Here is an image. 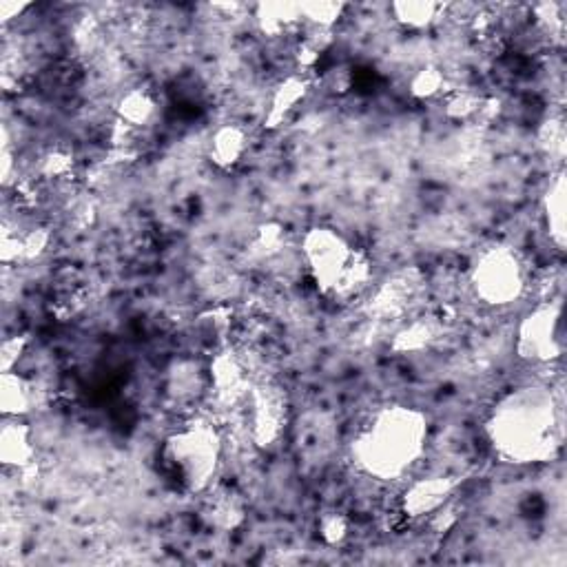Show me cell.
Masks as SVG:
<instances>
[{
	"label": "cell",
	"mask_w": 567,
	"mask_h": 567,
	"mask_svg": "<svg viewBox=\"0 0 567 567\" xmlns=\"http://www.w3.org/2000/svg\"><path fill=\"white\" fill-rule=\"evenodd\" d=\"M556 426L552 397L541 390H523L494 412L490 437L505 459L534 463L552 457Z\"/></svg>",
	"instance_id": "1"
},
{
	"label": "cell",
	"mask_w": 567,
	"mask_h": 567,
	"mask_svg": "<svg viewBox=\"0 0 567 567\" xmlns=\"http://www.w3.org/2000/svg\"><path fill=\"white\" fill-rule=\"evenodd\" d=\"M426 417L412 408H388L357 439V459L379 479H397L424 452Z\"/></svg>",
	"instance_id": "2"
},
{
	"label": "cell",
	"mask_w": 567,
	"mask_h": 567,
	"mask_svg": "<svg viewBox=\"0 0 567 567\" xmlns=\"http://www.w3.org/2000/svg\"><path fill=\"white\" fill-rule=\"evenodd\" d=\"M304 257L317 286L328 295H355L368 282L366 257L331 229H313L304 237Z\"/></svg>",
	"instance_id": "3"
},
{
	"label": "cell",
	"mask_w": 567,
	"mask_h": 567,
	"mask_svg": "<svg viewBox=\"0 0 567 567\" xmlns=\"http://www.w3.org/2000/svg\"><path fill=\"white\" fill-rule=\"evenodd\" d=\"M220 457V437L209 424H193L182 428L167 441L164 459L173 470L180 486L202 490L209 486Z\"/></svg>",
	"instance_id": "4"
},
{
	"label": "cell",
	"mask_w": 567,
	"mask_h": 567,
	"mask_svg": "<svg viewBox=\"0 0 567 567\" xmlns=\"http://www.w3.org/2000/svg\"><path fill=\"white\" fill-rule=\"evenodd\" d=\"M472 286L486 304L505 306L523 293V268L510 249L497 246L481 255L472 271Z\"/></svg>",
	"instance_id": "5"
},
{
	"label": "cell",
	"mask_w": 567,
	"mask_h": 567,
	"mask_svg": "<svg viewBox=\"0 0 567 567\" xmlns=\"http://www.w3.org/2000/svg\"><path fill=\"white\" fill-rule=\"evenodd\" d=\"M519 355L530 362H552L561 355V308L541 306L519 328Z\"/></svg>",
	"instance_id": "6"
},
{
	"label": "cell",
	"mask_w": 567,
	"mask_h": 567,
	"mask_svg": "<svg viewBox=\"0 0 567 567\" xmlns=\"http://www.w3.org/2000/svg\"><path fill=\"white\" fill-rule=\"evenodd\" d=\"M284 399L280 390L262 384L253 393V439L257 446L268 448L282 437L284 430Z\"/></svg>",
	"instance_id": "7"
},
{
	"label": "cell",
	"mask_w": 567,
	"mask_h": 567,
	"mask_svg": "<svg viewBox=\"0 0 567 567\" xmlns=\"http://www.w3.org/2000/svg\"><path fill=\"white\" fill-rule=\"evenodd\" d=\"M452 490H455V483L446 477L419 479L406 490L404 501H401V512L408 519L435 514L439 508H443Z\"/></svg>",
	"instance_id": "8"
},
{
	"label": "cell",
	"mask_w": 567,
	"mask_h": 567,
	"mask_svg": "<svg viewBox=\"0 0 567 567\" xmlns=\"http://www.w3.org/2000/svg\"><path fill=\"white\" fill-rule=\"evenodd\" d=\"M211 381L215 395L224 404H235L237 399L246 395L244 368L231 353H224L215 359V364L211 366Z\"/></svg>",
	"instance_id": "9"
},
{
	"label": "cell",
	"mask_w": 567,
	"mask_h": 567,
	"mask_svg": "<svg viewBox=\"0 0 567 567\" xmlns=\"http://www.w3.org/2000/svg\"><path fill=\"white\" fill-rule=\"evenodd\" d=\"M308 94V80L302 76H288L280 82V87L273 91L271 109L266 113V127H280L282 122L291 116L297 105Z\"/></svg>",
	"instance_id": "10"
},
{
	"label": "cell",
	"mask_w": 567,
	"mask_h": 567,
	"mask_svg": "<svg viewBox=\"0 0 567 567\" xmlns=\"http://www.w3.org/2000/svg\"><path fill=\"white\" fill-rule=\"evenodd\" d=\"M0 455H3L5 466H29L36 455L29 428L23 424H7L3 428V437H0Z\"/></svg>",
	"instance_id": "11"
},
{
	"label": "cell",
	"mask_w": 567,
	"mask_h": 567,
	"mask_svg": "<svg viewBox=\"0 0 567 567\" xmlns=\"http://www.w3.org/2000/svg\"><path fill=\"white\" fill-rule=\"evenodd\" d=\"M246 151V133L237 125H226L213 133L211 158L222 169H231L242 160Z\"/></svg>",
	"instance_id": "12"
},
{
	"label": "cell",
	"mask_w": 567,
	"mask_h": 567,
	"mask_svg": "<svg viewBox=\"0 0 567 567\" xmlns=\"http://www.w3.org/2000/svg\"><path fill=\"white\" fill-rule=\"evenodd\" d=\"M118 120L129 129L147 127L156 116V100L144 89H129L125 96L118 100Z\"/></svg>",
	"instance_id": "13"
},
{
	"label": "cell",
	"mask_w": 567,
	"mask_h": 567,
	"mask_svg": "<svg viewBox=\"0 0 567 567\" xmlns=\"http://www.w3.org/2000/svg\"><path fill=\"white\" fill-rule=\"evenodd\" d=\"M257 23L266 36H284L302 23V5H260Z\"/></svg>",
	"instance_id": "14"
},
{
	"label": "cell",
	"mask_w": 567,
	"mask_h": 567,
	"mask_svg": "<svg viewBox=\"0 0 567 567\" xmlns=\"http://www.w3.org/2000/svg\"><path fill=\"white\" fill-rule=\"evenodd\" d=\"M0 401H3V410L5 415H27L32 406L36 404V386L29 384L27 379L18 377L14 373H5L3 375V395H0Z\"/></svg>",
	"instance_id": "15"
},
{
	"label": "cell",
	"mask_w": 567,
	"mask_h": 567,
	"mask_svg": "<svg viewBox=\"0 0 567 567\" xmlns=\"http://www.w3.org/2000/svg\"><path fill=\"white\" fill-rule=\"evenodd\" d=\"M545 218H548L550 235L554 244L563 249L565 246V178L559 175L545 195Z\"/></svg>",
	"instance_id": "16"
},
{
	"label": "cell",
	"mask_w": 567,
	"mask_h": 567,
	"mask_svg": "<svg viewBox=\"0 0 567 567\" xmlns=\"http://www.w3.org/2000/svg\"><path fill=\"white\" fill-rule=\"evenodd\" d=\"M441 9L443 7L435 3H399L393 7V12L397 14L399 23H404L406 27L424 29L435 23Z\"/></svg>",
	"instance_id": "17"
},
{
	"label": "cell",
	"mask_w": 567,
	"mask_h": 567,
	"mask_svg": "<svg viewBox=\"0 0 567 567\" xmlns=\"http://www.w3.org/2000/svg\"><path fill=\"white\" fill-rule=\"evenodd\" d=\"M443 82H446V78H443L441 69L424 67V69H419L415 76H412L410 91H412V96H415V98L428 100V98H435L439 94L441 87H443Z\"/></svg>",
	"instance_id": "18"
},
{
	"label": "cell",
	"mask_w": 567,
	"mask_h": 567,
	"mask_svg": "<svg viewBox=\"0 0 567 567\" xmlns=\"http://www.w3.org/2000/svg\"><path fill=\"white\" fill-rule=\"evenodd\" d=\"M71 169H74V158L63 149H51L47 156H43V162H40V171L49 180H65Z\"/></svg>",
	"instance_id": "19"
},
{
	"label": "cell",
	"mask_w": 567,
	"mask_h": 567,
	"mask_svg": "<svg viewBox=\"0 0 567 567\" xmlns=\"http://www.w3.org/2000/svg\"><path fill=\"white\" fill-rule=\"evenodd\" d=\"M479 105H481L479 96L470 94V91H459V94L448 98L446 109H448V116L452 118H468L479 109Z\"/></svg>",
	"instance_id": "20"
},
{
	"label": "cell",
	"mask_w": 567,
	"mask_h": 567,
	"mask_svg": "<svg viewBox=\"0 0 567 567\" xmlns=\"http://www.w3.org/2000/svg\"><path fill=\"white\" fill-rule=\"evenodd\" d=\"M319 532H322L326 543L335 545L339 541H344V536L348 532V521L342 517V514L331 512V514H326L322 523H319Z\"/></svg>",
	"instance_id": "21"
}]
</instances>
